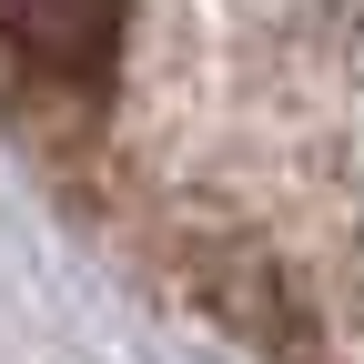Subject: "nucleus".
I'll use <instances>...</instances> for the list:
<instances>
[{"label":"nucleus","mask_w":364,"mask_h":364,"mask_svg":"<svg viewBox=\"0 0 364 364\" xmlns=\"http://www.w3.org/2000/svg\"><path fill=\"white\" fill-rule=\"evenodd\" d=\"M0 31L51 71H102L122 41V0H0Z\"/></svg>","instance_id":"f257e3e1"}]
</instances>
